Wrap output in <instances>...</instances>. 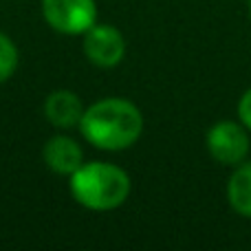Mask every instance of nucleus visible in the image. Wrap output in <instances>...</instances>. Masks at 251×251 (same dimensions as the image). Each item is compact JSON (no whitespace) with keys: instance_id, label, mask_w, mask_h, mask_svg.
<instances>
[{"instance_id":"obj_1","label":"nucleus","mask_w":251,"mask_h":251,"mask_svg":"<svg viewBox=\"0 0 251 251\" xmlns=\"http://www.w3.org/2000/svg\"><path fill=\"white\" fill-rule=\"evenodd\" d=\"M77 128L91 146L119 152L139 141L143 132V115L130 100L106 97L84 110Z\"/></svg>"},{"instance_id":"obj_2","label":"nucleus","mask_w":251,"mask_h":251,"mask_svg":"<svg viewBox=\"0 0 251 251\" xmlns=\"http://www.w3.org/2000/svg\"><path fill=\"white\" fill-rule=\"evenodd\" d=\"M71 194L82 207L93 212H110L130 196V176L126 170L104 161L82 163L71 174Z\"/></svg>"},{"instance_id":"obj_3","label":"nucleus","mask_w":251,"mask_h":251,"mask_svg":"<svg viewBox=\"0 0 251 251\" xmlns=\"http://www.w3.org/2000/svg\"><path fill=\"white\" fill-rule=\"evenodd\" d=\"M42 16L51 29L84 35L97 22L95 0H42Z\"/></svg>"},{"instance_id":"obj_4","label":"nucleus","mask_w":251,"mask_h":251,"mask_svg":"<svg viewBox=\"0 0 251 251\" xmlns=\"http://www.w3.org/2000/svg\"><path fill=\"white\" fill-rule=\"evenodd\" d=\"M249 130L240 122H218L207 132V150L212 159L227 168H236L247 161L249 154Z\"/></svg>"},{"instance_id":"obj_5","label":"nucleus","mask_w":251,"mask_h":251,"mask_svg":"<svg viewBox=\"0 0 251 251\" xmlns=\"http://www.w3.org/2000/svg\"><path fill=\"white\" fill-rule=\"evenodd\" d=\"M84 55L88 62L101 69H110L117 66L126 55V40L122 31L113 25H93L91 29L84 33Z\"/></svg>"},{"instance_id":"obj_6","label":"nucleus","mask_w":251,"mask_h":251,"mask_svg":"<svg viewBox=\"0 0 251 251\" xmlns=\"http://www.w3.org/2000/svg\"><path fill=\"white\" fill-rule=\"evenodd\" d=\"M44 163L49 170L62 176H71L79 165L84 163V152L75 139L66 137V134H55L44 143Z\"/></svg>"},{"instance_id":"obj_7","label":"nucleus","mask_w":251,"mask_h":251,"mask_svg":"<svg viewBox=\"0 0 251 251\" xmlns=\"http://www.w3.org/2000/svg\"><path fill=\"white\" fill-rule=\"evenodd\" d=\"M82 100L73 91H55L44 100V117L51 126L60 130L77 128L84 115Z\"/></svg>"},{"instance_id":"obj_8","label":"nucleus","mask_w":251,"mask_h":251,"mask_svg":"<svg viewBox=\"0 0 251 251\" xmlns=\"http://www.w3.org/2000/svg\"><path fill=\"white\" fill-rule=\"evenodd\" d=\"M227 201L238 216L251 218V161H243L234 168L227 183Z\"/></svg>"},{"instance_id":"obj_9","label":"nucleus","mask_w":251,"mask_h":251,"mask_svg":"<svg viewBox=\"0 0 251 251\" xmlns=\"http://www.w3.org/2000/svg\"><path fill=\"white\" fill-rule=\"evenodd\" d=\"M18 69V49L11 38L0 33V84L7 82Z\"/></svg>"},{"instance_id":"obj_10","label":"nucleus","mask_w":251,"mask_h":251,"mask_svg":"<svg viewBox=\"0 0 251 251\" xmlns=\"http://www.w3.org/2000/svg\"><path fill=\"white\" fill-rule=\"evenodd\" d=\"M238 119L251 132V88H247L243 93V97L238 100Z\"/></svg>"},{"instance_id":"obj_11","label":"nucleus","mask_w":251,"mask_h":251,"mask_svg":"<svg viewBox=\"0 0 251 251\" xmlns=\"http://www.w3.org/2000/svg\"><path fill=\"white\" fill-rule=\"evenodd\" d=\"M249 20H251V0H249Z\"/></svg>"}]
</instances>
